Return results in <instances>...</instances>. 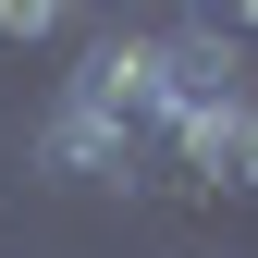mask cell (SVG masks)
Masks as SVG:
<instances>
[{
  "mask_svg": "<svg viewBox=\"0 0 258 258\" xmlns=\"http://www.w3.org/2000/svg\"><path fill=\"white\" fill-rule=\"evenodd\" d=\"M246 99V61L234 37H209V25H172V37H148V136H197Z\"/></svg>",
  "mask_w": 258,
  "mask_h": 258,
  "instance_id": "6da1fadb",
  "label": "cell"
},
{
  "mask_svg": "<svg viewBox=\"0 0 258 258\" xmlns=\"http://www.w3.org/2000/svg\"><path fill=\"white\" fill-rule=\"evenodd\" d=\"M136 136H111L99 111H74V99H49V123H37V172H61V184H136Z\"/></svg>",
  "mask_w": 258,
  "mask_h": 258,
  "instance_id": "7a4b0ae2",
  "label": "cell"
},
{
  "mask_svg": "<svg viewBox=\"0 0 258 258\" xmlns=\"http://www.w3.org/2000/svg\"><path fill=\"white\" fill-rule=\"evenodd\" d=\"M172 160L209 197H258V99H234L221 123H197V136H172Z\"/></svg>",
  "mask_w": 258,
  "mask_h": 258,
  "instance_id": "3957f363",
  "label": "cell"
}]
</instances>
